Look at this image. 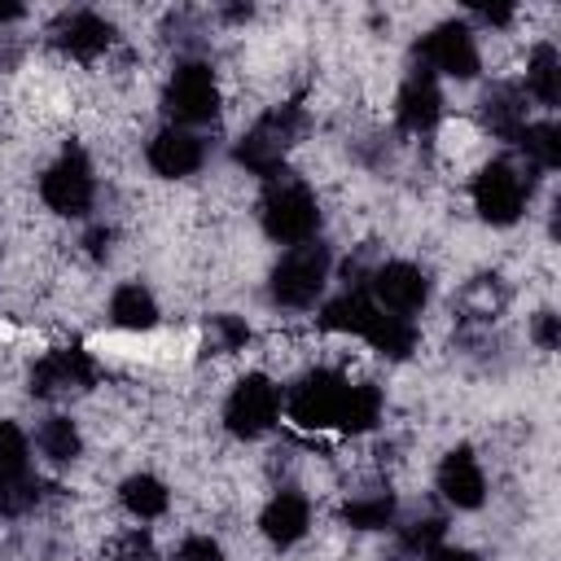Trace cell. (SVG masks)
<instances>
[{"mask_svg":"<svg viewBox=\"0 0 561 561\" xmlns=\"http://www.w3.org/2000/svg\"><path fill=\"white\" fill-rule=\"evenodd\" d=\"M259 219L272 241L302 245V241H316L320 232V202L302 180H272L259 202Z\"/></svg>","mask_w":561,"mask_h":561,"instance_id":"1","label":"cell"},{"mask_svg":"<svg viewBox=\"0 0 561 561\" xmlns=\"http://www.w3.org/2000/svg\"><path fill=\"white\" fill-rule=\"evenodd\" d=\"M298 131H302V110H298V105H276V110H267V114L237 140L232 158H237L245 171H254V175H263V180H276V175L285 171V153L294 149Z\"/></svg>","mask_w":561,"mask_h":561,"instance_id":"2","label":"cell"},{"mask_svg":"<svg viewBox=\"0 0 561 561\" xmlns=\"http://www.w3.org/2000/svg\"><path fill=\"white\" fill-rule=\"evenodd\" d=\"M329 267H333L329 245H320V241L289 245L272 267V298L280 307H311L329 280Z\"/></svg>","mask_w":561,"mask_h":561,"instance_id":"3","label":"cell"},{"mask_svg":"<svg viewBox=\"0 0 561 561\" xmlns=\"http://www.w3.org/2000/svg\"><path fill=\"white\" fill-rule=\"evenodd\" d=\"M346 399H351V381L342 373H333V368H316L289 390L285 412L302 430H329V425H342Z\"/></svg>","mask_w":561,"mask_h":561,"instance_id":"4","label":"cell"},{"mask_svg":"<svg viewBox=\"0 0 561 561\" xmlns=\"http://www.w3.org/2000/svg\"><path fill=\"white\" fill-rule=\"evenodd\" d=\"M526 197H530V180L508 158H495L473 175V210L486 224H500V228L517 224L526 210Z\"/></svg>","mask_w":561,"mask_h":561,"instance_id":"5","label":"cell"},{"mask_svg":"<svg viewBox=\"0 0 561 561\" xmlns=\"http://www.w3.org/2000/svg\"><path fill=\"white\" fill-rule=\"evenodd\" d=\"M162 105H167V114L175 118V127L210 123V118L219 114V83H215V70H210L206 61H180L175 75L167 79Z\"/></svg>","mask_w":561,"mask_h":561,"instance_id":"6","label":"cell"},{"mask_svg":"<svg viewBox=\"0 0 561 561\" xmlns=\"http://www.w3.org/2000/svg\"><path fill=\"white\" fill-rule=\"evenodd\" d=\"M39 197L48 210L57 215H83L96 197V180H92V162L79 145H66L61 158L39 175Z\"/></svg>","mask_w":561,"mask_h":561,"instance_id":"7","label":"cell"},{"mask_svg":"<svg viewBox=\"0 0 561 561\" xmlns=\"http://www.w3.org/2000/svg\"><path fill=\"white\" fill-rule=\"evenodd\" d=\"M276 416H280V390L263 373H245L224 403V425L237 438H263L276 425Z\"/></svg>","mask_w":561,"mask_h":561,"instance_id":"8","label":"cell"},{"mask_svg":"<svg viewBox=\"0 0 561 561\" xmlns=\"http://www.w3.org/2000/svg\"><path fill=\"white\" fill-rule=\"evenodd\" d=\"M421 53V70H430L434 79L447 75V79H473L482 57H478V39L465 22H438L430 35H421L416 44Z\"/></svg>","mask_w":561,"mask_h":561,"instance_id":"9","label":"cell"},{"mask_svg":"<svg viewBox=\"0 0 561 561\" xmlns=\"http://www.w3.org/2000/svg\"><path fill=\"white\" fill-rule=\"evenodd\" d=\"M368 298H373L381 311L412 320V316L430 302V276H425L416 263L390 259V263L373 267V276H368Z\"/></svg>","mask_w":561,"mask_h":561,"instance_id":"10","label":"cell"},{"mask_svg":"<svg viewBox=\"0 0 561 561\" xmlns=\"http://www.w3.org/2000/svg\"><path fill=\"white\" fill-rule=\"evenodd\" d=\"M92 381H96V364H92V355L79 351V346L48 351V355L31 368V394H39V399L70 394V390H88Z\"/></svg>","mask_w":561,"mask_h":561,"instance_id":"11","label":"cell"},{"mask_svg":"<svg viewBox=\"0 0 561 561\" xmlns=\"http://www.w3.org/2000/svg\"><path fill=\"white\" fill-rule=\"evenodd\" d=\"M145 158H149V167L162 175V180H184V175H193L197 167H202V158H206V145H202V136L197 131H188V127H162L153 140H149V149H145Z\"/></svg>","mask_w":561,"mask_h":561,"instance_id":"12","label":"cell"},{"mask_svg":"<svg viewBox=\"0 0 561 561\" xmlns=\"http://www.w3.org/2000/svg\"><path fill=\"white\" fill-rule=\"evenodd\" d=\"M53 44H57L66 57L92 61V57H101V53L114 44V26H110L101 13H92V9H75V13H66V18L53 26Z\"/></svg>","mask_w":561,"mask_h":561,"instance_id":"13","label":"cell"},{"mask_svg":"<svg viewBox=\"0 0 561 561\" xmlns=\"http://www.w3.org/2000/svg\"><path fill=\"white\" fill-rule=\"evenodd\" d=\"M438 491L456 508H478L486 500V473L469 447H451L438 465Z\"/></svg>","mask_w":561,"mask_h":561,"instance_id":"14","label":"cell"},{"mask_svg":"<svg viewBox=\"0 0 561 561\" xmlns=\"http://www.w3.org/2000/svg\"><path fill=\"white\" fill-rule=\"evenodd\" d=\"M394 114H399V127L403 131H430L443 114V88L430 70H412L399 88V101H394Z\"/></svg>","mask_w":561,"mask_h":561,"instance_id":"15","label":"cell"},{"mask_svg":"<svg viewBox=\"0 0 561 561\" xmlns=\"http://www.w3.org/2000/svg\"><path fill=\"white\" fill-rule=\"evenodd\" d=\"M259 526H263V535H267L276 548L298 543V539L307 535V526H311V504H307V495H298V491H276V495L267 500Z\"/></svg>","mask_w":561,"mask_h":561,"instance_id":"16","label":"cell"},{"mask_svg":"<svg viewBox=\"0 0 561 561\" xmlns=\"http://www.w3.org/2000/svg\"><path fill=\"white\" fill-rule=\"evenodd\" d=\"M482 118L495 136L504 140H517V131L526 127V92L517 83H495L486 96H482Z\"/></svg>","mask_w":561,"mask_h":561,"instance_id":"17","label":"cell"},{"mask_svg":"<svg viewBox=\"0 0 561 561\" xmlns=\"http://www.w3.org/2000/svg\"><path fill=\"white\" fill-rule=\"evenodd\" d=\"M359 337H364L373 351L390 355V359H408V355H412V346H416V324L377 307V311L368 316V324L359 329Z\"/></svg>","mask_w":561,"mask_h":561,"instance_id":"18","label":"cell"},{"mask_svg":"<svg viewBox=\"0 0 561 561\" xmlns=\"http://www.w3.org/2000/svg\"><path fill=\"white\" fill-rule=\"evenodd\" d=\"M110 320L127 333H145L158 324V302L145 285H118L114 298H110Z\"/></svg>","mask_w":561,"mask_h":561,"instance_id":"19","label":"cell"},{"mask_svg":"<svg viewBox=\"0 0 561 561\" xmlns=\"http://www.w3.org/2000/svg\"><path fill=\"white\" fill-rule=\"evenodd\" d=\"M373 311H377V302L368 298V289H346V294H337V298L324 302L320 329H329V333H355L359 337V329L368 324Z\"/></svg>","mask_w":561,"mask_h":561,"instance_id":"20","label":"cell"},{"mask_svg":"<svg viewBox=\"0 0 561 561\" xmlns=\"http://www.w3.org/2000/svg\"><path fill=\"white\" fill-rule=\"evenodd\" d=\"M522 92H530L539 105H557V96H561V57H557L552 44H535L530 48V57H526V88Z\"/></svg>","mask_w":561,"mask_h":561,"instance_id":"21","label":"cell"},{"mask_svg":"<svg viewBox=\"0 0 561 561\" xmlns=\"http://www.w3.org/2000/svg\"><path fill=\"white\" fill-rule=\"evenodd\" d=\"M118 500H123V508L131 513V517H140V522H149V517H162L167 513V486L153 478V473H131L123 486H118Z\"/></svg>","mask_w":561,"mask_h":561,"instance_id":"22","label":"cell"},{"mask_svg":"<svg viewBox=\"0 0 561 561\" xmlns=\"http://www.w3.org/2000/svg\"><path fill=\"white\" fill-rule=\"evenodd\" d=\"M513 145H517V149L526 153V162L539 167V171L561 167V127H557V123H526Z\"/></svg>","mask_w":561,"mask_h":561,"instance_id":"23","label":"cell"},{"mask_svg":"<svg viewBox=\"0 0 561 561\" xmlns=\"http://www.w3.org/2000/svg\"><path fill=\"white\" fill-rule=\"evenodd\" d=\"M35 447L53 460V465H70L79 451H83V438H79V425L70 416H48L39 430H35Z\"/></svg>","mask_w":561,"mask_h":561,"instance_id":"24","label":"cell"},{"mask_svg":"<svg viewBox=\"0 0 561 561\" xmlns=\"http://www.w3.org/2000/svg\"><path fill=\"white\" fill-rule=\"evenodd\" d=\"M342 522L355 526V530H386L394 522V495L390 491H377V495H359L342 508Z\"/></svg>","mask_w":561,"mask_h":561,"instance_id":"25","label":"cell"},{"mask_svg":"<svg viewBox=\"0 0 561 561\" xmlns=\"http://www.w3.org/2000/svg\"><path fill=\"white\" fill-rule=\"evenodd\" d=\"M44 495V482L26 469V473H0V513L22 517L26 508H35Z\"/></svg>","mask_w":561,"mask_h":561,"instance_id":"26","label":"cell"},{"mask_svg":"<svg viewBox=\"0 0 561 561\" xmlns=\"http://www.w3.org/2000/svg\"><path fill=\"white\" fill-rule=\"evenodd\" d=\"M377 416H381V390L364 381V386H351V399H346V412H342V425L337 430L364 434V430L377 425Z\"/></svg>","mask_w":561,"mask_h":561,"instance_id":"27","label":"cell"},{"mask_svg":"<svg viewBox=\"0 0 561 561\" xmlns=\"http://www.w3.org/2000/svg\"><path fill=\"white\" fill-rule=\"evenodd\" d=\"M31 469V438L18 421H0V473H26Z\"/></svg>","mask_w":561,"mask_h":561,"instance_id":"28","label":"cell"},{"mask_svg":"<svg viewBox=\"0 0 561 561\" xmlns=\"http://www.w3.org/2000/svg\"><path fill=\"white\" fill-rule=\"evenodd\" d=\"M443 517H425V522H412L403 535H399V552H412L416 561L430 552V548H438L443 543Z\"/></svg>","mask_w":561,"mask_h":561,"instance_id":"29","label":"cell"},{"mask_svg":"<svg viewBox=\"0 0 561 561\" xmlns=\"http://www.w3.org/2000/svg\"><path fill=\"white\" fill-rule=\"evenodd\" d=\"M210 333H215V351H241L250 342V324L237 320V316H215Z\"/></svg>","mask_w":561,"mask_h":561,"instance_id":"30","label":"cell"},{"mask_svg":"<svg viewBox=\"0 0 561 561\" xmlns=\"http://www.w3.org/2000/svg\"><path fill=\"white\" fill-rule=\"evenodd\" d=\"M114 561H158V548H153V539H149L145 530H127V535L118 539Z\"/></svg>","mask_w":561,"mask_h":561,"instance_id":"31","label":"cell"},{"mask_svg":"<svg viewBox=\"0 0 561 561\" xmlns=\"http://www.w3.org/2000/svg\"><path fill=\"white\" fill-rule=\"evenodd\" d=\"M175 561H228L224 548L210 539V535H188L180 548H175Z\"/></svg>","mask_w":561,"mask_h":561,"instance_id":"32","label":"cell"},{"mask_svg":"<svg viewBox=\"0 0 561 561\" xmlns=\"http://www.w3.org/2000/svg\"><path fill=\"white\" fill-rule=\"evenodd\" d=\"M535 342L543 351H557V342H561V316L557 311H539L535 316Z\"/></svg>","mask_w":561,"mask_h":561,"instance_id":"33","label":"cell"},{"mask_svg":"<svg viewBox=\"0 0 561 561\" xmlns=\"http://www.w3.org/2000/svg\"><path fill=\"white\" fill-rule=\"evenodd\" d=\"M425 561H478L469 548H451V543H438V548H430L425 552Z\"/></svg>","mask_w":561,"mask_h":561,"instance_id":"34","label":"cell"},{"mask_svg":"<svg viewBox=\"0 0 561 561\" xmlns=\"http://www.w3.org/2000/svg\"><path fill=\"white\" fill-rule=\"evenodd\" d=\"M473 13H478L482 22H495V26H504V22L513 18V4H473Z\"/></svg>","mask_w":561,"mask_h":561,"instance_id":"35","label":"cell"},{"mask_svg":"<svg viewBox=\"0 0 561 561\" xmlns=\"http://www.w3.org/2000/svg\"><path fill=\"white\" fill-rule=\"evenodd\" d=\"M88 250H92V254H105V250H110V228H92V232H88Z\"/></svg>","mask_w":561,"mask_h":561,"instance_id":"36","label":"cell"},{"mask_svg":"<svg viewBox=\"0 0 561 561\" xmlns=\"http://www.w3.org/2000/svg\"><path fill=\"white\" fill-rule=\"evenodd\" d=\"M22 13H26L22 4H0V22H18Z\"/></svg>","mask_w":561,"mask_h":561,"instance_id":"37","label":"cell"}]
</instances>
